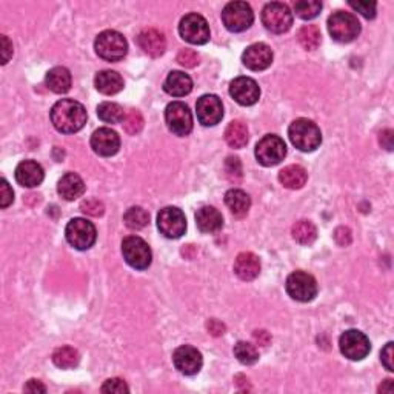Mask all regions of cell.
I'll return each mask as SVG.
<instances>
[{
  "mask_svg": "<svg viewBox=\"0 0 394 394\" xmlns=\"http://www.w3.org/2000/svg\"><path fill=\"white\" fill-rule=\"evenodd\" d=\"M85 106L73 99H62L53 106L51 122L59 133L73 134L82 130L86 123Z\"/></svg>",
  "mask_w": 394,
  "mask_h": 394,
  "instance_id": "1",
  "label": "cell"
},
{
  "mask_svg": "<svg viewBox=\"0 0 394 394\" xmlns=\"http://www.w3.org/2000/svg\"><path fill=\"white\" fill-rule=\"evenodd\" d=\"M288 136L293 145L304 153H311L321 147L322 133L317 125L308 119H296L290 125Z\"/></svg>",
  "mask_w": 394,
  "mask_h": 394,
  "instance_id": "2",
  "label": "cell"
},
{
  "mask_svg": "<svg viewBox=\"0 0 394 394\" xmlns=\"http://www.w3.org/2000/svg\"><path fill=\"white\" fill-rule=\"evenodd\" d=\"M95 49L100 59L106 62H119L128 53V42L119 31L106 29L96 37Z\"/></svg>",
  "mask_w": 394,
  "mask_h": 394,
  "instance_id": "3",
  "label": "cell"
},
{
  "mask_svg": "<svg viewBox=\"0 0 394 394\" xmlns=\"http://www.w3.org/2000/svg\"><path fill=\"white\" fill-rule=\"evenodd\" d=\"M331 37L339 43H349L360 34V23L352 12L336 11L328 19Z\"/></svg>",
  "mask_w": 394,
  "mask_h": 394,
  "instance_id": "4",
  "label": "cell"
},
{
  "mask_svg": "<svg viewBox=\"0 0 394 394\" xmlns=\"http://www.w3.org/2000/svg\"><path fill=\"white\" fill-rule=\"evenodd\" d=\"M65 236L71 247L80 249V251H85V249H90L96 243L97 231L93 222L82 217H76L68 222Z\"/></svg>",
  "mask_w": 394,
  "mask_h": 394,
  "instance_id": "5",
  "label": "cell"
},
{
  "mask_svg": "<svg viewBox=\"0 0 394 394\" xmlns=\"http://www.w3.org/2000/svg\"><path fill=\"white\" fill-rule=\"evenodd\" d=\"M122 254L127 264L136 270H147L153 260L151 248L139 236L125 237L122 242Z\"/></svg>",
  "mask_w": 394,
  "mask_h": 394,
  "instance_id": "6",
  "label": "cell"
},
{
  "mask_svg": "<svg viewBox=\"0 0 394 394\" xmlns=\"http://www.w3.org/2000/svg\"><path fill=\"white\" fill-rule=\"evenodd\" d=\"M222 22L231 33H242L254 22V12L247 2H230L222 11Z\"/></svg>",
  "mask_w": 394,
  "mask_h": 394,
  "instance_id": "7",
  "label": "cell"
},
{
  "mask_svg": "<svg viewBox=\"0 0 394 394\" xmlns=\"http://www.w3.org/2000/svg\"><path fill=\"white\" fill-rule=\"evenodd\" d=\"M262 23L274 34L286 33L293 25V12L290 6L280 2L267 3L262 10Z\"/></svg>",
  "mask_w": 394,
  "mask_h": 394,
  "instance_id": "8",
  "label": "cell"
},
{
  "mask_svg": "<svg viewBox=\"0 0 394 394\" xmlns=\"http://www.w3.org/2000/svg\"><path fill=\"white\" fill-rule=\"evenodd\" d=\"M286 156V145L284 139L276 134H267L256 145V159L260 165L274 167L280 164Z\"/></svg>",
  "mask_w": 394,
  "mask_h": 394,
  "instance_id": "9",
  "label": "cell"
},
{
  "mask_svg": "<svg viewBox=\"0 0 394 394\" xmlns=\"http://www.w3.org/2000/svg\"><path fill=\"white\" fill-rule=\"evenodd\" d=\"M179 33L191 45H205L210 40V25L204 16L191 12L180 21Z\"/></svg>",
  "mask_w": 394,
  "mask_h": 394,
  "instance_id": "10",
  "label": "cell"
},
{
  "mask_svg": "<svg viewBox=\"0 0 394 394\" xmlns=\"http://www.w3.org/2000/svg\"><path fill=\"white\" fill-rule=\"evenodd\" d=\"M286 293L297 302H311L317 296V282L305 271L291 273L286 279Z\"/></svg>",
  "mask_w": 394,
  "mask_h": 394,
  "instance_id": "11",
  "label": "cell"
},
{
  "mask_svg": "<svg viewBox=\"0 0 394 394\" xmlns=\"http://www.w3.org/2000/svg\"><path fill=\"white\" fill-rule=\"evenodd\" d=\"M341 353L349 360L365 359L371 352L370 339L359 330H348L339 339Z\"/></svg>",
  "mask_w": 394,
  "mask_h": 394,
  "instance_id": "12",
  "label": "cell"
},
{
  "mask_svg": "<svg viewBox=\"0 0 394 394\" xmlns=\"http://www.w3.org/2000/svg\"><path fill=\"white\" fill-rule=\"evenodd\" d=\"M165 122L168 130L176 136H188L193 131V114L188 105L184 102H171L165 110Z\"/></svg>",
  "mask_w": 394,
  "mask_h": 394,
  "instance_id": "13",
  "label": "cell"
},
{
  "mask_svg": "<svg viewBox=\"0 0 394 394\" xmlns=\"http://www.w3.org/2000/svg\"><path fill=\"white\" fill-rule=\"evenodd\" d=\"M158 228L168 239H179L186 231V219L182 210L165 206L158 214Z\"/></svg>",
  "mask_w": 394,
  "mask_h": 394,
  "instance_id": "14",
  "label": "cell"
},
{
  "mask_svg": "<svg viewBox=\"0 0 394 394\" xmlns=\"http://www.w3.org/2000/svg\"><path fill=\"white\" fill-rule=\"evenodd\" d=\"M173 364L185 376H195L204 365L202 354L197 348L191 345H182L173 353Z\"/></svg>",
  "mask_w": 394,
  "mask_h": 394,
  "instance_id": "15",
  "label": "cell"
},
{
  "mask_svg": "<svg viewBox=\"0 0 394 394\" xmlns=\"http://www.w3.org/2000/svg\"><path fill=\"white\" fill-rule=\"evenodd\" d=\"M197 119L204 127H214L223 117L222 100L214 95H205L196 103Z\"/></svg>",
  "mask_w": 394,
  "mask_h": 394,
  "instance_id": "16",
  "label": "cell"
},
{
  "mask_svg": "<svg viewBox=\"0 0 394 394\" xmlns=\"http://www.w3.org/2000/svg\"><path fill=\"white\" fill-rule=\"evenodd\" d=\"M230 95L242 106H251L260 97L258 82L251 77H237L230 84Z\"/></svg>",
  "mask_w": 394,
  "mask_h": 394,
  "instance_id": "17",
  "label": "cell"
},
{
  "mask_svg": "<svg viewBox=\"0 0 394 394\" xmlns=\"http://www.w3.org/2000/svg\"><path fill=\"white\" fill-rule=\"evenodd\" d=\"M91 148L97 156L111 158L121 148V137L111 128H99L91 136Z\"/></svg>",
  "mask_w": 394,
  "mask_h": 394,
  "instance_id": "18",
  "label": "cell"
},
{
  "mask_svg": "<svg viewBox=\"0 0 394 394\" xmlns=\"http://www.w3.org/2000/svg\"><path fill=\"white\" fill-rule=\"evenodd\" d=\"M242 62L248 70L264 71L273 64V51L267 43H253L243 51Z\"/></svg>",
  "mask_w": 394,
  "mask_h": 394,
  "instance_id": "19",
  "label": "cell"
},
{
  "mask_svg": "<svg viewBox=\"0 0 394 394\" xmlns=\"http://www.w3.org/2000/svg\"><path fill=\"white\" fill-rule=\"evenodd\" d=\"M14 176L19 185L34 188V186H39L43 182L45 173H43L42 165L37 164L36 160H23L17 165Z\"/></svg>",
  "mask_w": 394,
  "mask_h": 394,
  "instance_id": "20",
  "label": "cell"
},
{
  "mask_svg": "<svg viewBox=\"0 0 394 394\" xmlns=\"http://www.w3.org/2000/svg\"><path fill=\"white\" fill-rule=\"evenodd\" d=\"M137 43L143 49V53H147L151 58H160L167 49V40L165 36L160 33L159 29L148 28L143 29L142 33L137 36Z\"/></svg>",
  "mask_w": 394,
  "mask_h": 394,
  "instance_id": "21",
  "label": "cell"
},
{
  "mask_svg": "<svg viewBox=\"0 0 394 394\" xmlns=\"http://www.w3.org/2000/svg\"><path fill=\"white\" fill-rule=\"evenodd\" d=\"M234 273L242 280H253L260 273V259L254 253H241L234 260Z\"/></svg>",
  "mask_w": 394,
  "mask_h": 394,
  "instance_id": "22",
  "label": "cell"
},
{
  "mask_svg": "<svg viewBox=\"0 0 394 394\" xmlns=\"http://www.w3.org/2000/svg\"><path fill=\"white\" fill-rule=\"evenodd\" d=\"M196 225L202 233L212 234L223 227V217L214 206H202L196 212Z\"/></svg>",
  "mask_w": 394,
  "mask_h": 394,
  "instance_id": "23",
  "label": "cell"
},
{
  "mask_svg": "<svg viewBox=\"0 0 394 394\" xmlns=\"http://www.w3.org/2000/svg\"><path fill=\"white\" fill-rule=\"evenodd\" d=\"M164 90L173 97H184L193 90V80L182 71H171L165 79Z\"/></svg>",
  "mask_w": 394,
  "mask_h": 394,
  "instance_id": "24",
  "label": "cell"
},
{
  "mask_svg": "<svg viewBox=\"0 0 394 394\" xmlns=\"http://www.w3.org/2000/svg\"><path fill=\"white\" fill-rule=\"evenodd\" d=\"M95 85L99 93L105 96H114L123 90V79L119 73L105 70L96 74Z\"/></svg>",
  "mask_w": 394,
  "mask_h": 394,
  "instance_id": "25",
  "label": "cell"
},
{
  "mask_svg": "<svg viewBox=\"0 0 394 394\" xmlns=\"http://www.w3.org/2000/svg\"><path fill=\"white\" fill-rule=\"evenodd\" d=\"M58 193L68 202L76 200L85 193V184L80 176L74 173H66L58 184Z\"/></svg>",
  "mask_w": 394,
  "mask_h": 394,
  "instance_id": "26",
  "label": "cell"
},
{
  "mask_svg": "<svg viewBox=\"0 0 394 394\" xmlns=\"http://www.w3.org/2000/svg\"><path fill=\"white\" fill-rule=\"evenodd\" d=\"M45 82L48 88L56 95H65V93L70 91L73 84L71 73L65 66H54L53 70L47 73Z\"/></svg>",
  "mask_w": 394,
  "mask_h": 394,
  "instance_id": "27",
  "label": "cell"
},
{
  "mask_svg": "<svg viewBox=\"0 0 394 394\" xmlns=\"http://www.w3.org/2000/svg\"><path fill=\"white\" fill-rule=\"evenodd\" d=\"M308 173L300 165H288L279 171V182L288 190H300L306 184Z\"/></svg>",
  "mask_w": 394,
  "mask_h": 394,
  "instance_id": "28",
  "label": "cell"
},
{
  "mask_svg": "<svg viewBox=\"0 0 394 394\" xmlns=\"http://www.w3.org/2000/svg\"><path fill=\"white\" fill-rule=\"evenodd\" d=\"M225 205L228 206L231 214L236 217H243L248 214L249 208H251V199L242 190H230L225 195Z\"/></svg>",
  "mask_w": 394,
  "mask_h": 394,
  "instance_id": "29",
  "label": "cell"
},
{
  "mask_svg": "<svg viewBox=\"0 0 394 394\" xmlns=\"http://www.w3.org/2000/svg\"><path fill=\"white\" fill-rule=\"evenodd\" d=\"M225 140H227L228 145L234 149L247 147V143L249 140V131L247 123H243L242 121L230 122L227 130H225Z\"/></svg>",
  "mask_w": 394,
  "mask_h": 394,
  "instance_id": "30",
  "label": "cell"
},
{
  "mask_svg": "<svg viewBox=\"0 0 394 394\" xmlns=\"http://www.w3.org/2000/svg\"><path fill=\"white\" fill-rule=\"evenodd\" d=\"M293 239L300 245H311L317 239V230L311 221H299L291 228Z\"/></svg>",
  "mask_w": 394,
  "mask_h": 394,
  "instance_id": "31",
  "label": "cell"
},
{
  "mask_svg": "<svg viewBox=\"0 0 394 394\" xmlns=\"http://www.w3.org/2000/svg\"><path fill=\"white\" fill-rule=\"evenodd\" d=\"M53 362L56 367L62 368V370H70V368L79 365L80 356L76 348L60 347L53 353Z\"/></svg>",
  "mask_w": 394,
  "mask_h": 394,
  "instance_id": "32",
  "label": "cell"
},
{
  "mask_svg": "<svg viewBox=\"0 0 394 394\" xmlns=\"http://www.w3.org/2000/svg\"><path fill=\"white\" fill-rule=\"evenodd\" d=\"M297 39H299L300 45H302L305 49H308V51H315V49H317V47L321 45V40H322L321 29H319L316 25H305V27L299 29Z\"/></svg>",
  "mask_w": 394,
  "mask_h": 394,
  "instance_id": "33",
  "label": "cell"
},
{
  "mask_svg": "<svg viewBox=\"0 0 394 394\" xmlns=\"http://www.w3.org/2000/svg\"><path fill=\"white\" fill-rule=\"evenodd\" d=\"M97 116L105 123H121L125 119V112L121 105L114 102H102L97 106Z\"/></svg>",
  "mask_w": 394,
  "mask_h": 394,
  "instance_id": "34",
  "label": "cell"
},
{
  "mask_svg": "<svg viewBox=\"0 0 394 394\" xmlns=\"http://www.w3.org/2000/svg\"><path fill=\"white\" fill-rule=\"evenodd\" d=\"M123 222L130 230H142L149 223V214L142 206H131L123 214Z\"/></svg>",
  "mask_w": 394,
  "mask_h": 394,
  "instance_id": "35",
  "label": "cell"
},
{
  "mask_svg": "<svg viewBox=\"0 0 394 394\" xmlns=\"http://www.w3.org/2000/svg\"><path fill=\"white\" fill-rule=\"evenodd\" d=\"M234 356L243 365H254L259 360V352L253 343L249 342H237L234 345Z\"/></svg>",
  "mask_w": 394,
  "mask_h": 394,
  "instance_id": "36",
  "label": "cell"
},
{
  "mask_svg": "<svg viewBox=\"0 0 394 394\" xmlns=\"http://www.w3.org/2000/svg\"><path fill=\"white\" fill-rule=\"evenodd\" d=\"M295 11L304 21H311L322 11V3L317 0H300V2L295 3Z\"/></svg>",
  "mask_w": 394,
  "mask_h": 394,
  "instance_id": "37",
  "label": "cell"
},
{
  "mask_svg": "<svg viewBox=\"0 0 394 394\" xmlns=\"http://www.w3.org/2000/svg\"><path fill=\"white\" fill-rule=\"evenodd\" d=\"M143 117L140 114V111H137V110H130L127 114H125V119H123V128L125 131L130 136H136V134H139L142 128H143Z\"/></svg>",
  "mask_w": 394,
  "mask_h": 394,
  "instance_id": "38",
  "label": "cell"
},
{
  "mask_svg": "<svg viewBox=\"0 0 394 394\" xmlns=\"http://www.w3.org/2000/svg\"><path fill=\"white\" fill-rule=\"evenodd\" d=\"M225 173H227V177L230 182H241L242 179V164L237 158H228L225 162Z\"/></svg>",
  "mask_w": 394,
  "mask_h": 394,
  "instance_id": "39",
  "label": "cell"
},
{
  "mask_svg": "<svg viewBox=\"0 0 394 394\" xmlns=\"http://www.w3.org/2000/svg\"><path fill=\"white\" fill-rule=\"evenodd\" d=\"M80 210H82L85 214L93 216V217H99L105 212V206L97 199H86V200H84L82 205H80Z\"/></svg>",
  "mask_w": 394,
  "mask_h": 394,
  "instance_id": "40",
  "label": "cell"
},
{
  "mask_svg": "<svg viewBox=\"0 0 394 394\" xmlns=\"http://www.w3.org/2000/svg\"><path fill=\"white\" fill-rule=\"evenodd\" d=\"M199 60H200L199 54L188 48L180 49L177 54V62L185 68H195L196 65H199Z\"/></svg>",
  "mask_w": 394,
  "mask_h": 394,
  "instance_id": "41",
  "label": "cell"
},
{
  "mask_svg": "<svg viewBox=\"0 0 394 394\" xmlns=\"http://www.w3.org/2000/svg\"><path fill=\"white\" fill-rule=\"evenodd\" d=\"M130 389L128 385L125 384V380L122 379H108L106 382L102 385V393H108V394H123L128 393Z\"/></svg>",
  "mask_w": 394,
  "mask_h": 394,
  "instance_id": "42",
  "label": "cell"
},
{
  "mask_svg": "<svg viewBox=\"0 0 394 394\" xmlns=\"http://www.w3.org/2000/svg\"><path fill=\"white\" fill-rule=\"evenodd\" d=\"M348 5L367 19L376 17V8H378L376 2H348Z\"/></svg>",
  "mask_w": 394,
  "mask_h": 394,
  "instance_id": "43",
  "label": "cell"
},
{
  "mask_svg": "<svg viewBox=\"0 0 394 394\" xmlns=\"http://www.w3.org/2000/svg\"><path fill=\"white\" fill-rule=\"evenodd\" d=\"M14 200V193H12V188L10 184L6 182V179L0 180V206L2 208H8V206L12 204Z\"/></svg>",
  "mask_w": 394,
  "mask_h": 394,
  "instance_id": "44",
  "label": "cell"
},
{
  "mask_svg": "<svg viewBox=\"0 0 394 394\" xmlns=\"http://www.w3.org/2000/svg\"><path fill=\"white\" fill-rule=\"evenodd\" d=\"M380 360H382V365L389 371H394V343L389 342L385 345V348L380 353Z\"/></svg>",
  "mask_w": 394,
  "mask_h": 394,
  "instance_id": "45",
  "label": "cell"
},
{
  "mask_svg": "<svg viewBox=\"0 0 394 394\" xmlns=\"http://www.w3.org/2000/svg\"><path fill=\"white\" fill-rule=\"evenodd\" d=\"M334 239L341 247H347L352 243V231H349L347 227L337 228L334 233Z\"/></svg>",
  "mask_w": 394,
  "mask_h": 394,
  "instance_id": "46",
  "label": "cell"
},
{
  "mask_svg": "<svg viewBox=\"0 0 394 394\" xmlns=\"http://www.w3.org/2000/svg\"><path fill=\"white\" fill-rule=\"evenodd\" d=\"M12 56V43L6 36H2V65H6Z\"/></svg>",
  "mask_w": 394,
  "mask_h": 394,
  "instance_id": "47",
  "label": "cell"
},
{
  "mask_svg": "<svg viewBox=\"0 0 394 394\" xmlns=\"http://www.w3.org/2000/svg\"><path fill=\"white\" fill-rule=\"evenodd\" d=\"M23 390L27 393H47V386L43 385L40 380H36V379H31L27 382V385L23 386Z\"/></svg>",
  "mask_w": 394,
  "mask_h": 394,
  "instance_id": "48",
  "label": "cell"
},
{
  "mask_svg": "<svg viewBox=\"0 0 394 394\" xmlns=\"http://www.w3.org/2000/svg\"><path fill=\"white\" fill-rule=\"evenodd\" d=\"M206 327H208V331L212 336H221L225 333V325L222 322L216 321V319H211Z\"/></svg>",
  "mask_w": 394,
  "mask_h": 394,
  "instance_id": "49",
  "label": "cell"
},
{
  "mask_svg": "<svg viewBox=\"0 0 394 394\" xmlns=\"http://www.w3.org/2000/svg\"><path fill=\"white\" fill-rule=\"evenodd\" d=\"M380 143H382L389 151H391L393 149V131L391 130H385L380 133Z\"/></svg>",
  "mask_w": 394,
  "mask_h": 394,
  "instance_id": "50",
  "label": "cell"
},
{
  "mask_svg": "<svg viewBox=\"0 0 394 394\" xmlns=\"http://www.w3.org/2000/svg\"><path fill=\"white\" fill-rule=\"evenodd\" d=\"M254 339L258 341L262 347H267L270 342V334L267 331H254Z\"/></svg>",
  "mask_w": 394,
  "mask_h": 394,
  "instance_id": "51",
  "label": "cell"
},
{
  "mask_svg": "<svg viewBox=\"0 0 394 394\" xmlns=\"http://www.w3.org/2000/svg\"><path fill=\"white\" fill-rule=\"evenodd\" d=\"M394 391V382L391 379H386L385 382L379 386V393H393Z\"/></svg>",
  "mask_w": 394,
  "mask_h": 394,
  "instance_id": "52",
  "label": "cell"
}]
</instances>
